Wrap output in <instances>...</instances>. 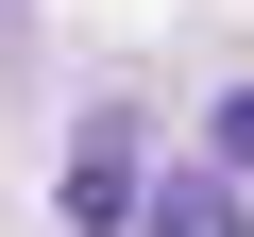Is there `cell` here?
<instances>
[{
    "label": "cell",
    "instance_id": "cell-1",
    "mask_svg": "<svg viewBox=\"0 0 254 237\" xmlns=\"http://www.w3.org/2000/svg\"><path fill=\"white\" fill-rule=\"evenodd\" d=\"M68 220H85V237L136 220V118H85V136H68Z\"/></svg>",
    "mask_w": 254,
    "mask_h": 237
},
{
    "label": "cell",
    "instance_id": "cell-2",
    "mask_svg": "<svg viewBox=\"0 0 254 237\" xmlns=\"http://www.w3.org/2000/svg\"><path fill=\"white\" fill-rule=\"evenodd\" d=\"M136 237H254V220H237L220 170H170V186H136Z\"/></svg>",
    "mask_w": 254,
    "mask_h": 237
},
{
    "label": "cell",
    "instance_id": "cell-3",
    "mask_svg": "<svg viewBox=\"0 0 254 237\" xmlns=\"http://www.w3.org/2000/svg\"><path fill=\"white\" fill-rule=\"evenodd\" d=\"M220 153H237V170H254V102H220Z\"/></svg>",
    "mask_w": 254,
    "mask_h": 237
}]
</instances>
